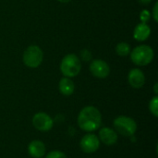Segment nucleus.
Instances as JSON below:
<instances>
[{
	"instance_id": "obj_3",
	"label": "nucleus",
	"mask_w": 158,
	"mask_h": 158,
	"mask_svg": "<svg viewBox=\"0 0 158 158\" xmlns=\"http://www.w3.org/2000/svg\"><path fill=\"white\" fill-rule=\"evenodd\" d=\"M61 73L64 77H76L81 69V62L80 57L75 54H69L63 57L59 66Z\"/></svg>"
},
{
	"instance_id": "obj_13",
	"label": "nucleus",
	"mask_w": 158,
	"mask_h": 158,
	"mask_svg": "<svg viewBox=\"0 0 158 158\" xmlns=\"http://www.w3.org/2000/svg\"><path fill=\"white\" fill-rule=\"evenodd\" d=\"M58 89L59 92L66 96H69L74 93L75 90V84L73 82V81L70 78H67L64 77L59 81L58 83Z\"/></svg>"
},
{
	"instance_id": "obj_14",
	"label": "nucleus",
	"mask_w": 158,
	"mask_h": 158,
	"mask_svg": "<svg viewBox=\"0 0 158 158\" xmlns=\"http://www.w3.org/2000/svg\"><path fill=\"white\" fill-rule=\"evenodd\" d=\"M116 53L119 56H127L130 55L131 53V46L128 43L126 42H120L116 45Z\"/></svg>"
},
{
	"instance_id": "obj_1",
	"label": "nucleus",
	"mask_w": 158,
	"mask_h": 158,
	"mask_svg": "<svg viewBox=\"0 0 158 158\" xmlns=\"http://www.w3.org/2000/svg\"><path fill=\"white\" fill-rule=\"evenodd\" d=\"M102 122V116L100 111L93 106H88L83 107L78 116L79 127L87 132H92L99 129Z\"/></svg>"
},
{
	"instance_id": "obj_10",
	"label": "nucleus",
	"mask_w": 158,
	"mask_h": 158,
	"mask_svg": "<svg viewBox=\"0 0 158 158\" xmlns=\"http://www.w3.org/2000/svg\"><path fill=\"white\" fill-rule=\"evenodd\" d=\"M118 137L117 131L111 128L105 127L99 131V140L107 146L116 144V143L118 142Z\"/></svg>"
},
{
	"instance_id": "obj_9",
	"label": "nucleus",
	"mask_w": 158,
	"mask_h": 158,
	"mask_svg": "<svg viewBox=\"0 0 158 158\" xmlns=\"http://www.w3.org/2000/svg\"><path fill=\"white\" fill-rule=\"evenodd\" d=\"M128 81L132 88L140 89L145 83V75L140 69H132L128 74Z\"/></svg>"
},
{
	"instance_id": "obj_8",
	"label": "nucleus",
	"mask_w": 158,
	"mask_h": 158,
	"mask_svg": "<svg viewBox=\"0 0 158 158\" xmlns=\"http://www.w3.org/2000/svg\"><path fill=\"white\" fill-rule=\"evenodd\" d=\"M81 148L84 153L93 154L99 149L100 146V140L99 138L92 133H89L83 136L80 143Z\"/></svg>"
},
{
	"instance_id": "obj_16",
	"label": "nucleus",
	"mask_w": 158,
	"mask_h": 158,
	"mask_svg": "<svg viewBox=\"0 0 158 158\" xmlns=\"http://www.w3.org/2000/svg\"><path fill=\"white\" fill-rule=\"evenodd\" d=\"M44 158H68L67 156L61 152V151H58V150H54V151H51L49 152Z\"/></svg>"
},
{
	"instance_id": "obj_5",
	"label": "nucleus",
	"mask_w": 158,
	"mask_h": 158,
	"mask_svg": "<svg viewBox=\"0 0 158 158\" xmlns=\"http://www.w3.org/2000/svg\"><path fill=\"white\" fill-rule=\"evenodd\" d=\"M113 125H114V128H115L117 133H119L125 137L133 136L137 131L136 121L133 118L126 117V116L118 117L114 120Z\"/></svg>"
},
{
	"instance_id": "obj_11",
	"label": "nucleus",
	"mask_w": 158,
	"mask_h": 158,
	"mask_svg": "<svg viewBox=\"0 0 158 158\" xmlns=\"http://www.w3.org/2000/svg\"><path fill=\"white\" fill-rule=\"evenodd\" d=\"M151 34V28L147 23L140 22L133 31V38L138 42L146 41Z\"/></svg>"
},
{
	"instance_id": "obj_18",
	"label": "nucleus",
	"mask_w": 158,
	"mask_h": 158,
	"mask_svg": "<svg viewBox=\"0 0 158 158\" xmlns=\"http://www.w3.org/2000/svg\"><path fill=\"white\" fill-rule=\"evenodd\" d=\"M81 58L83 61H90L92 59V53L88 49H82L81 51Z\"/></svg>"
},
{
	"instance_id": "obj_15",
	"label": "nucleus",
	"mask_w": 158,
	"mask_h": 158,
	"mask_svg": "<svg viewBox=\"0 0 158 158\" xmlns=\"http://www.w3.org/2000/svg\"><path fill=\"white\" fill-rule=\"evenodd\" d=\"M149 109L151 113L156 117H158V97L156 95L155 97L152 98V100L149 103Z\"/></svg>"
},
{
	"instance_id": "obj_12",
	"label": "nucleus",
	"mask_w": 158,
	"mask_h": 158,
	"mask_svg": "<svg viewBox=\"0 0 158 158\" xmlns=\"http://www.w3.org/2000/svg\"><path fill=\"white\" fill-rule=\"evenodd\" d=\"M45 145L43 142L35 140L30 143L28 146V152L33 158H42L45 155Z\"/></svg>"
},
{
	"instance_id": "obj_17",
	"label": "nucleus",
	"mask_w": 158,
	"mask_h": 158,
	"mask_svg": "<svg viewBox=\"0 0 158 158\" xmlns=\"http://www.w3.org/2000/svg\"><path fill=\"white\" fill-rule=\"evenodd\" d=\"M151 19V12L147 9H143L140 13V20L141 22L147 23Z\"/></svg>"
},
{
	"instance_id": "obj_4",
	"label": "nucleus",
	"mask_w": 158,
	"mask_h": 158,
	"mask_svg": "<svg viewBox=\"0 0 158 158\" xmlns=\"http://www.w3.org/2000/svg\"><path fill=\"white\" fill-rule=\"evenodd\" d=\"M44 60V52L42 48L36 44L28 46L22 55V61L24 65L30 69L38 68Z\"/></svg>"
},
{
	"instance_id": "obj_22",
	"label": "nucleus",
	"mask_w": 158,
	"mask_h": 158,
	"mask_svg": "<svg viewBox=\"0 0 158 158\" xmlns=\"http://www.w3.org/2000/svg\"><path fill=\"white\" fill-rule=\"evenodd\" d=\"M58 2H60V3H69V2H70L71 0H57Z\"/></svg>"
},
{
	"instance_id": "obj_2",
	"label": "nucleus",
	"mask_w": 158,
	"mask_h": 158,
	"mask_svg": "<svg viewBox=\"0 0 158 158\" xmlns=\"http://www.w3.org/2000/svg\"><path fill=\"white\" fill-rule=\"evenodd\" d=\"M130 56L133 64L139 67H143L149 65L153 61L155 57V52L150 45L140 44L131 51Z\"/></svg>"
},
{
	"instance_id": "obj_20",
	"label": "nucleus",
	"mask_w": 158,
	"mask_h": 158,
	"mask_svg": "<svg viewBox=\"0 0 158 158\" xmlns=\"http://www.w3.org/2000/svg\"><path fill=\"white\" fill-rule=\"evenodd\" d=\"M142 5H149L151 2H152V0H138Z\"/></svg>"
},
{
	"instance_id": "obj_6",
	"label": "nucleus",
	"mask_w": 158,
	"mask_h": 158,
	"mask_svg": "<svg viewBox=\"0 0 158 158\" xmlns=\"http://www.w3.org/2000/svg\"><path fill=\"white\" fill-rule=\"evenodd\" d=\"M32 125L40 131H48L54 126L52 118L44 112H38L32 118Z\"/></svg>"
},
{
	"instance_id": "obj_19",
	"label": "nucleus",
	"mask_w": 158,
	"mask_h": 158,
	"mask_svg": "<svg viewBox=\"0 0 158 158\" xmlns=\"http://www.w3.org/2000/svg\"><path fill=\"white\" fill-rule=\"evenodd\" d=\"M157 9H158V2L156 1V2L155 3V6H154V7H153L152 13H151V17H153V19H154V20H155L156 22H157V20H158Z\"/></svg>"
},
{
	"instance_id": "obj_7",
	"label": "nucleus",
	"mask_w": 158,
	"mask_h": 158,
	"mask_svg": "<svg viewBox=\"0 0 158 158\" xmlns=\"http://www.w3.org/2000/svg\"><path fill=\"white\" fill-rule=\"evenodd\" d=\"M89 69L93 76L98 79H105L110 74V67L103 59H94L90 64Z\"/></svg>"
},
{
	"instance_id": "obj_21",
	"label": "nucleus",
	"mask_w": 158,
	"mask_h": 158,
	"mask_svg": "<svg viewBox=\"0 0 158 158\" xmlns=\"http://www.w3.org/2000/svg\"><path fill=\"white\" fill-rule=\"evenodd\" d=\"M157 86H158V84L157 83H156V84H155V88H154V89H155V94H158Z\"/></svg>"
}]
</instances>
